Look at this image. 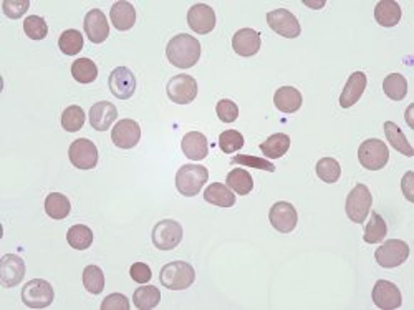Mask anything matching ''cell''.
I'll return each mask as SVG.
<instances>
[{"instance_id":"27","label":"cell","mask_w":414,"mask_h":310,"mask_svg":"<svg viewBox=\"0 0 414 310\" xmlns=\"http://www.w3.org/2000/svg\"><path fill=\"white\" fill-rule=\"evenodd\" d=\"M288 148H290V137L283 133L272 134L261 144V151L268 159L282 158L288 151Z\"/></svg>"},{"instance_id":"16","label":"cell","mask_w":414,"mask_h":310,"mask_svg":"<svg viewBox=\"0 0 414 310\" xmlns=\"http://www.w3.org/2000/svg\"><path fill=\"white\" fill-rule=\"evenodd\" d=\"M187 23L199 35L211 33L216 27V12L206 4H194L187 12Z\"/></svg>"},{"instance_id":"22","label":"cell","mask_w":414,"mask_h":310,"mask_svg":"<svg viewBox=\"0 0 414 310\" xmlns=\"http://www.w3.org/2000/svg\"><path fill=\"white\" fill-rule=\"evenodd\" d=\"M181 148H183V153L186 154V158L192 159V161H202L204 158H207V153H209L206 134H202L199 132L186 133L183 138Z\"/></svg>"},{"instance_id":"5","label":"cell","mask_w":414,"mask_h":310,"mask_svg":"<svg viewBox=\"0 0 414 310\" xmlns=\"http://www.w3.org/2000/svg\"><path fill=\"white\" fill-rule=\"evenodd\" d=\"M371 204H373V196L368 186H365V184H361V183L356 184V186L350 191V194L347 196V203H345L347 216L356 224L365 223L366 216L371 211Z\"/></svg>"},{"instance_id":"24","label":"cell","mask_w":414,"mask_h":310,"mask_svg":"<svg viewBox=\"0 0 414 310\" xmlns=\"http://www.w3.org/2000/svg\"><path fill=\"white\" fill-rule=\"evenodd\" d=\"M273 103L276 108L282 113H295L300 109L303 98L302 93L293 87H282L273 95Z\"/></svg>"},{"instance_id":"32","label":"cell","mask_w":414,"mask_h":310,"mask_svg":"<svg viewBox=\"0 0 414 310\" xmlns=\"http://www.w3.org/2000/svg\"><path fill=\"white\" fill-rule=\"evenodd\" d=\"M133 302L139 310H151L161 302V292L154 286H143L134 291Z\"/></svg>"},{"instance_id":"47","label":"cell","mask_w":414,"mask_h":310,"mask_svg":"<svg viewBox=\"0 0 414 310\" xmlns=\"http://www.w3.org/2000/svg\"><path fill=\"white\" fill-rule=\"evenodd\" d=\"M413 178H414V174L411 171H408L401 181V191L406 196L408 201H411V203L414 201V191H413V183H411Z\"/></svg>"},{"instance_id":"41","label":"cell","mask_w":414,"mask_h":310,"mask_svg":"<svg viewBox=\"0 0 414 310\" xmlns=\"http://www.w3.org/2000/svg\"><path fill=\"white\" fill-rule=\"evenodd\" d=\"M244 144H246L244 137L239 132H236V129H227V132L221 133V137H219V148L226 154L239 151Z\"/></svg>"},{"instance_id":"35","label":"cell","mask_w":414,"mask_h":310,"mask_svg":"<svg viewBox=\"0 0 414 310\" xmlns=\"http://www.w3.org/2000/svg\"><path fill=\"white\" fill-rule=\"evenodd\" d=\"M386 234H388L386 221L381 218V214L373 211L370 223H368L365 228V236H363V239H365V242L368 244H378L385 241Z\"/></svg>"},{"instance_id":"13","label":"cell","mask_w":414,"mask_h":310,"mask_svg":"<svg viewBox=\"0 0 414 310\" xmlns=\"http://www.w3.org/2000/svg\"><path fill=\"white\" fill-rule=\"evenodd\" d=\"M108 87L114 97L119 100H128L134 95L136 90V77L131 70L126 67H118L109 73Z\"/></svg>"},{"instance_id":"8","label":"cell","mask_w":414,"mask_h":310,"mask_svg":"<svg viewBox=\"0 0 414 310\" xmlns=\"http://www.w3.org/2000/svg\"><path fill=\"white\" fill-rule=\"evenodd\" d=\"M153 244L159 251H171L183 241V228L173 219H163L153 229Z\"/></svg>"},{"instance_id":"37","label":"cell","mask_w":414,"mask_h":310,"mask_svg":"<svg viewBox=\"0 0 414 310\" xmlns=\"http://www.w3.org/2000/svg\"><path fill=\"white\" fill-rule=\"evenodd\" d=\"M317 176L322 179L323 183L333 184L337 183L342 176L340 163L335 158H322L317 163Z\"/></svg>"},{"instance_id":"6","label":"cell","mask_w":414,"mask_h":310,"mask_svg":"<svg viewBox=\"0 0 414 310\" xmlns=\"http://www.w3.org/2000/svg\"><path fill=\"white\" fill-rule=\"evenodd\" d=\"M408 257H410V246L400 239H388L375 252L376 262L385 269L400 267L408 261Z\"/></svg>"},{"instance_id":"11","label":"cell","mask_w":414,"mask_h":310,"mask_svg":"<svg viewBox=\"0 0 414 310\" xmlns=\"http://www.w3.org/2000/svg\"><path fill=\"white\" fill-rule=\"evenodd\" d=\"M267 23L273 32L285 38H297L302 33L295 15L287 9H277L267 14Z\"/></svg>"},{"instance_id":"33","label":"cell","mask_w":414,"mask_h":310,"mask_svg":"<svg viewBox=\"0 0 414 310\" xmlns=\"http://www.w3.org/2000/svg\"><path fill=\"white\" fill-rule=\"evenodd\" d=\"M72 75L78 83H93L98 78V67L93 60L78 58L72 63Z\"/></svg>"},{"instance_id":"12","label":"cell","mask_w":414,"mask_h":310,"mask_svg":"<svg viewBox=\"0 0 414 310\" xmlns=\"http://www.w3.org/2000/svg\"><path fill=\"white\" fill-rule=\"evenodd\" d=\"M268 221H271L272 228L282 234L292 232L297 228L298 214L293 204L287 201H278L273 204L268 211Z\"/></svg>"},{"instance_id":"14","label":"cell","mask_w":414,"mask_h":310,"mask_svg":"<svg viewBox=\"0 0 414 310\" xmlns=\"http://www.w3.org/2000/svg\"><path fill=\"white\" fill-rule=\"evenodd\" d=\"M111 139L114 146L121 149H131L141 139V127L134 119H119L111 129Z\"/></svg>"},{"instance_id":"2","label":"cell","mask_w":414,"mask_h":310,"mask_svg":"<svg viewBox=\"0 0 414 310\" xmlns=\"http://www.w3.org/2000/svg\"><path fill=\"white\" fill-rule=\"evenodd\" d=\"M159 281L169 291H186L196 281V271L189 262L174 261L161 269Z\"/></svg>"},{"instance_id":"28","label":"cell","mask_w":414,"mask_h":310,"mask_svg":"<svg viewBox=\"0 0 414 310\" xmlns=\"http://www.w3.org/2000/svg\"><path fill=\"white\" fill-rule=\"evenodd\" d=\"M70 211H72V204L62 193H52L45 199V213L52 219L62 221V219L68 218Z\"/></svg>"},{"instance_id":"39","label":"cell","mask_w":414,"mask_h":310,"mask_svg":"<svg viewBox=\"0 0 414 310\" xmlns=\"http://www.w3.org/2000/svg\"><path fill=\"white\" fill-rule=\"evenodd\" d=\"M85 124V112L82 107H78V105H72V107H68L65 109L63 114H62V127L63 129H67L70 133H75L78 132V129H82Z\"/></svg>"},{"instance_id":"3","label":"cell","mask_w":414,"mask_h":310,"mask_svg":"<svg viewBox=\"0 0 414 310\" xmlns=\"http://www.w3.org/2000/svg\"><path fill=\"white\" fill-rule=\"evenodd\" d=\"M207 179V168L201 166V164H184L176 173V189L186 198L197 196Z\"/></svg>"},{"instance_id":"4","label":"cell","mask_w":414,"mask_h":310,"mask_svg":"<svg viewBox=\"0 0 414 310\" xmlns=\"http://www.w3.org/2000/svg\"><path fill=\"white\" fill-rule=\"evenodd\" d=\"M358 161L370 171H380L390 161V149L381 139H366L358 148Z\"/></svg>"},{"instance_id":"43","label":"cell","mask_w":414,"mask_h":310,"mask_svg":"<svg viewBox=\"0 0 414 310\" xmlns=\"http://www.w3.org/2000/svg\"><path fill=\"white\" fill-rule=\"evenodd\" d=\"M216 113L222 123H234L239 117V107L232 100H221L216 105Z\"/></svg>"},{"instance_id":"21","label":"cell","mask_w":414,"mask_h":310,"mask_svg":"<svg viewBox=\"0 0 414 310\" xmlns=\"http://www.w3.org/2000/svg\"><path fill=\"white\" fill-rule=\"evenodd\" d=\"M366 75L363 72H355L350 75L348 82L343 88V92L340 95V107L342 108H352L353 105L358 103V100L363 97L366 90Z\"/></svg>"},{"instance_id":"34","label":"cell","mask_w":414,"mask_h":310,"mask_svg":"<svg viewBox=\"0 0 414 310\" xmlns=\"http://www.w3.org/2000/svg\"><path fill=\"white\" fill-rule=\"evenodd\" d=\"M67 241L77 251H85V249H89V246L93 244V231L88 226L77 224V226L68 229Z\"/></svg>"},{"instance_id":"38","label":"cell","mask_w":414,"mask_h":310,"mask_svg":"<svg viewBox=\"0 0 414 310\" xmlns=\"http://www.w3.org/2000/svg\"><path fill=\"white\" fill-rule=\"evenodd\" d=\"M83 286L89 294L98 296L104 289V274L98 266H87L83 271Z\"/></svg>"},{"instance_id":"1","label":"cell","mask_w":414,"mask_h":310,"mask_svg":"<svg viewBox=\"0 0 414 310\" xmlns=\"http://www.w3.org/2000/svg\"><path fill=\"white\" fill-rule=\"evenodd\" d=\"M166 57L174 67L183 70L191 68L201 58V43L196 37H191L187 33H179L169 40Z\"/></svg>"},{"instance_id":"46","label":"cell","mask_w":414,"mask_h":310,"mask_svg":"<svg viewBox=\"0 0 414 310\" xmlns=\"http://www.w3.org/2000/svg\"><path fill=\"white\" fill-rule=\"evenodd\" d=\"M102 310H129V301L123 294H111L102 302Z\"/></svg>"},{"instance_id":"40","label":"cell","mask_w":414,"mask_h":310,"mask_svg":"<svg viewBox=\"0 0 414 310\" xmlns=\"http://www.w3.org/2000/svg\"><path fill=\"white\" fill-rule=\"evenodd\" d=\"M23 32L32 40H43L48 33L47 22H45L43 17H38V15H28L23 22Z\"/></svg>"},{"instance_id":"23","label":"cell","mask_w":414,"mask_h":310,"mask_svg":"<svg viewBox=\"0 0 414 310\" xmlns=\"http://www.w3.org/2000/svg\"><path fill=\"white\" fill-rule=\"evenodd\" d=\"M109 18H111L114 28L119 32H126L136 23V10L126 0H121V2L113 4L111 10H109Z\"/></svg>"},{"instance_id":"29","label":"cell","mask_w":414,"mask_h":310,"mask_svg":"<svg viewBox=\"0 0 414 310\" xmlns=\"http://www.w3.org/2000/svg\"><path fill=\"white\" fill-rule=\"evenodd\" d=\"M385 134H386V139L388 143L391 144L393 148L396 149V151H400L401 154H405V156H413L414 154V149L411 146V143L408 141L405 133L401 132V128L398 127L396 123L393 122H386L385 123Z\"/></svg>"},{"instance_id":"42","label":"cell","mask_w":414,"mask_h":310,"mask_svg":"<svg viewBox=\"0 0 414 310\" xmlns=\"http://www.w3.org/2000/svg\"><path fill=\"white\" fill-rule=\"evenodd\" d=\"M232 164H242V166L262 169V171H268V173L276 171V164L268 161V159L251 156V154H239V156H234Z\"/></svg>"},{"instance_id":"10","label":"cell","mask_w":414,"mask_h":310,"mask_svg":"<svg viewBox=\"0 0 414 310\" xmlns=\"http://www.w3.org/2000/svg\"><path fill=\"white\" fill-rule=\"evenodd\" d=\"M168 97L173 103L187 105L192 103L197 97V82L191 75H176L168 82Z\"/></svg>"},{"instance_id":"36","label":"cell","mask_w":414,"mask_h":310,"mask_svg":"<svg viewBox=\"0 0 414 310\" xmlns=\"http://www.w3.org/2000/svg\"><path fill=\"white\" fill-rule=\"evenodd\" d=\"M58 47L65 55H77L83 48V35L80 30L70 28L60 35Z\"/></svg>"},{"instance_id":"18","label":"cell","mask_w":414,"mask_h":310,"mask_svg":"<svg viewBox=\"0 0 414 310\" xmlns=\"http://www.w3.org/2000/svg\"><path fill=\"white\" fill-rule=\"evenodd\" d=\"M83 27L89 42L93 43H103L109 37V23L107 20V15L99 9L89 10L87 17H85Z\"/></svg>"},{"instance_id":"26","label":"cell","mask_w":414,"mask_h":310,"mask_svg":"<svg viewBox=\"0 0 414 310\" xmlns=\"http://www.w3.org/2000/svg\"><path fill=\"white\" fill-rule=\"evenodd\" d=\"M204 199L219 208H232L236 204V196L227 184L212 183L204 191Z\"/></svg>"},{"instance_id":"15","label":"cell","mask_w":414,"mask_h":310,"mask_svg":"<svg viewBox=\"0 0 414 310\" xmlns=\"http://www.w3.org/2000/svg\"><path fill=\"white\" fill-rule=\"evenodd\" d=\"M25 277V262L15 254H5L0 259V284L5 289L18 286Z\"/></svg>"},{"instance_id":"17","label":"cell","mask_w":414,"mask_h":310,"mask_svg":"<svg viewBox=\"0 0 414 310\" xmlns=\"http://www.w3.org/2000/svg\"><path fill=\"white\" fill-rule=\"evenodd\" d=\"M373 302L378 309L383 310H393L400 309L403 304L401 291L396 287V284L390 281H378L373 287Z\"/></svg>"},{"instance_id":"9","label":"cell","mask_w":414,"mask_h":310,"mask_svg":"<svg viewBox=\"0 0 414 310\" xmlns=\"http://www.w3.org/2000/svg\"><path fill=\"white\" fill-rule=\"evenodd\" d=\"M68 158L70 163L73 164L75 168L83 169H93L98 164V148L93 141H89L87 138H80L75 139V141L70 144L68 149Z\"/></svg>"},{"instance_id":"20","label":"cell","mask_w":414,"mask_h":310,"mask_svg":"<svg viewBox=\"0 0 414 310\" xmlns=\"http://www.w3.org/2000/svg\"><path fill=\"white\" fill-rule=\"evenodd\" d=\"M118 109L109 102H98L89 109V124L97 132H107L116 122Z\"/></svg>"},{"instance_id":"25","label":"cell","mask_w":414,"mask_h":310,"mask_svg":"<svg viewBox=\"0 0 414 310\" xmlns=\"http://www.w3.org/2000/svg\"><path fill=\"white\" fill-rule=\"evenodd\" d=\"M401 15L403 10L400 7V4L395 2V0H381V2H378L375 7V18L381 27L386 28L395 27V25L400 23Z\"/></svg>"},{"instance_id":"45","label":"cell","mask_w":414,"mask_h":310,"mask_svg":"<svg viewBox=\"0 0 414 310\" xmlns=\"http://www.w3.org/2000/svg\"><path fill=\"white\" fill-rule=\"evenodd\" d=\"M129 276H131L134 282L146 284V282L151 281L153 272H151V269H149L148 264L136 262V264H133L131 269H129Z\"/></svg>"},{"instance_id":"30","label":"cell","mask_w":414,"mask_h":310,"mask_svg":"<svg viewBox=\"0 0 414 310\" xmlns=\"http://www.w3.org/2000/svg\"><path fill=\"white\" fill-rule=\"evenodd\" d=\"M226 184L232 189V191H236L239 196H247V194L254 189V179L251 176V173L242 168L232 169V171L227 174Z\"/></svg>"},{"instance_id":"7","label":"cell","mask_w":414,"mask_h":310,"mask_svg":"<svg viewBox=\"0 0 414 310\" xmlns=\"http://www.w3.org/2000/svg\"><path fill=\"white\" fill-rule=\"evenodd\" d=\"M53 287L43 279H32L22 289V302L30 309L48 307L53 302Z\"/></svg>"},{"instance_id":"19","label":"cell","mask_w":414,"mask_h":310,"mask_svg":"<svg viewBox=\"0 0 414 310\" xmlns=\"http://www.w3.org/2000/svg\"><path fill=\"white\" fill-rule=\"evenodd\" d=\"M232 48L241 57H254L261 50V33L254 28H241L232 37Z\"/></svg>"},{"instance_id":"31","label":"cell","mask_w":414,"mask_h":310,"mask_svg":"<svg viewBox=\"0 0 414 310\" xmlns=\"http://www.w3.org/2000/svg\"><path fill=\"white\" fill-rule=\"evenodd\" d=\"M383 92L388 98L401 102L408 95V80L401 73H390L383 82Z\"/></svg>"},{"instance_id":"44","label":"cell","mask_w":414,"mask_h":310,"mask_svg":"<svg viewBox=\"0 0 414 310\" xmlns=\"http://www.w3.org/2000/svg\"><path fill=\"white\" fill-rule=\"evenodd\" d=\"M30 7V0H4L2 10L9 18L17 20L27 14Z\"/></svg>"}]
</instances>
